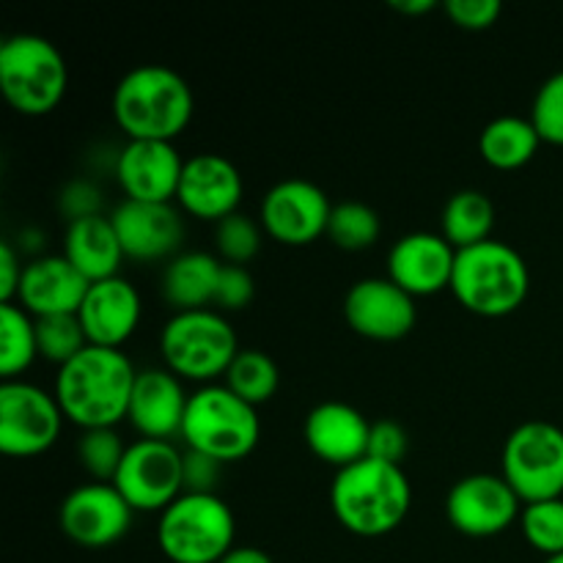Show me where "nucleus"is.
<instances>
[{
    "label": "nucleus",
    "instance_id": "obj_1",
    "mask_svg": "<svg viewBox=\"0 0 563 563\" xmlns=\"http://www.w3.org/2000/svg\"><path fill=\"white\" fill-rule=\"evenodd\" d=\"M137 372L130 357L110 346H86L55 377V399L71 423L86 429H115L130 412Z\"/></svg>",
    "mask_w": 563,
    "mask_h": 563
},
{
    "label": "nucleus",
    "instance_id": "obj_2",
    "mask_svg": "<svg viewBox=\"0 0 563 563\" xmlns=\"http://www.w3.org/2000/svg\"><path fill=\"white\" fill-rule=\"evenodd\" d=\"M412 487L401 465L366 456L341 467L330 484V509L350 533L379 539L405 522Z\"/></svg>",
    "mask_w": 563,
    "mask_h": 563
},
{
    "label": "nucleus",
    "instance_id": "obj_3",
    "mask_svg": "<svg viewBox=\"0 0 563 563\" xmlns=\"http://www.w3.org/2000/svg\"><path fill=\"white\" fill-rule=\"evenodd\" d=\"M192 108L196 99L185 77L163 64L135 66L113 91L115 124L130 141L174 143L190 124Z\"/></svg>",
    "mask_w": 563,
    "mask_h": 563
},
{
    "label": "nucleus",
    "instance_id": "obj_4",
    "mask_svg": "<svg viewBox=\"0 0 563 563\" xmlns=\"http://www.w3.org/2000/svg\"><path fill=\"white\" fill-rule=\"evenodd\" d=\"M531 273L517 247L487 240L456 251L451 291L462 308L484 319L509 317L526 302Z\"/></svg>",
    "mask_w": 563,
    "mask_h": 563
},
{
    "label": "nucleus",
    "instance_id": "obj_5",
    "mask_svg": "<svg viewBox=\"0 0 563 563\" xmlns=\"http://www.w3.org/2000/svg\"><path fill=\"white\" fill-rule=\"evenodd\" d=\"M181 440L190 451L212 456L218 462L245 460L262 438V421L256 407L225 385H201L187 401Z\"/></svg>",
    "mask_w": 563,
    "mask_h": 563
},
{
    "label": "nucleus",
    "instance_id": "obj_6",
    "mask_svg": "<svg viewBox=\"0 0 563 563\" xmlns=\"http://www.w3.org/2000/svg\"><path fill=\"white\" fill-rule=\"evenodd\" d=\"M236 537L234 511L218 493H181L159 511L157 544L170 563H218Z\"/></svg>",
    "mask_w": 563,
    "mask_h": 563
},
{
    "label": "nucleus",
    "instance_id": "obj_7",
    "mask_svg": "<svg viewBox=\"0 0 563 563\" xmlns=\"http://www.w3.org/2000/svg\"><path fill=\"white\" fill-rule=\"evenodd\" d=\"M69 86L60 49L38 33H14L0 44V91L22 115H47Z\"/></svg>",
    "mask_w": 563,
    "mask_h": 563
},
{
    "label": "nucleus",
    "instance_id": "obj_8",
    "mask_svg": "<svg viewBox=\"0 0 563 563\" xmlns=\"http://www.w3.org/2000/svg\"><path fill=\"white\" fill-rule=\"evenodd\" d=\"M159 352L170 372L179 379L212 385L225 377L231 361L240 352L234 328L218 308L176 311L159 333Z\"/></svg>",
    "mask_w": 563,
    "mask_h": 563
},
{
    "label": "nucleus",
    "instance_id": "obj_9",
    "mask_svg": "<svg viewBox=\"0 0 563 563\" xmlns=\"http://www.w3.org/2000/svg\"><path fill=\"white\" fill-rule=\"evenodd\" d=\"M500 476L522 504L563 498V429L550 421H526L506 438Z\"/></svg>",
    "mask_w": 563,
    "mask_h": 563
},
{
    "label": "nucleus",
    "instance_id": "obj_10",
    "mask_svg": "<svg viewBox=\"0 0 563 563\" xmlns=\"http://www.w3.org/2000/svg\"><path fill=\"white\" fill-rule=\"evenodd\" d=\"M55 394L25 379L0 383V451L9 456H38L55 445L64 427Z\"/></svg>",
    "mask_w": 563,
    "mask_h": 563
},
{
    "label": "nucleus",
    "instance_id": "obj_11",
    "mask_svg": "<svg viewBox=\"0 0 563 563\" xmlns=\"http://www.w3.org/2000/svg\"><path fill=\"white\" fill-rule=\"evenodd\" d=\"M135 511H165L185 493V451L170 440H135L113 478Z\"/></svg>",
    "mask_w": 563,
    "mask_h": 563
},
{
    "label": "nucleus",
    "instance_id": "obj_12",
    "mask_svg": "<svg viewBox=\"0 0 563 563\" xmlns=\"http://www.w3.org/2000/svg\"><path fill=\"white\" fill-rule=\"evenodd\" d=\"M522 515L520 495L504 476L473 473L460 478L445 498V517L462 537L489 539L515 526Z\"/></svg>",
    "mask_w": 563,
    "mask_h": 563
},
{
    "label": "nucleus",
    "instance_id": "obj_13",
    "mask_svg": "<svg viewBox=\"0 0 563 563\" xmlns=\"http://www.w3.org/2000/svg\"><path fill=\"white\" fill-rule=\"evenodd\" d=\"M135 509L113 484L91 482L71 489L58 509V526L75 544L88 550L110 548L130 533Z\"/></svg>",
    "mask_w": 563,
    "mask_h": 563
},
{
    "label": "nucleus",
    "instance_id": "obj_14",
    "mask_svg": "<svg viewBox=\"0 0 563 563\" xmlns=\"http://www.w3.org/2000/svg\"><path fill=\"white\" fill-rule=\"evenodd\" d=\"M333 203L308 179H284L262 201V229L280 245L302 247L328 234Z\"/></svg>",
    "mask_w": 563,
    "mask_h": 563
},
{
    "label": "nucleus",
    "instance_id": "obj_15",
    "mask_svg": "<svg viewBox=\"0 0 563 563\" xmlns=\"http://www.w3.org/2000/svg\"><path fill=\"white\" fill-rule=\"evenodd\" d=\"M346 324L372 341H399L416 328V297L390 278H363L344 297Z\"/></svg>",
    "mask_w": 563,
    "mask_h": 563
},
{
    "label": "nucleus",
    "instance_id": "obj_16",
    "mask_svg": "<svg viewBox=\"0 0 563 563\" xmlns=\"http://www.w3.org/2000/svg\"><path fill=\"white\" fill-rule=\"evenodd\" d=\"M126 258L157 262L179 256L185 240V223L174 203H148L124 198L110 214Z\"/></svg>",
    "mask_w": 563,
    "mask_h": 563
},
{
    "label": "nucleus",
    "instance_id": "obj_17",
    "mask_svg": "<svg viewBox=\"0 0 563 563\" xmlns=\"http://www.w3.org/2000/svg\"><path fill=\"white\" fill-rule=\"evenodd\" d=\"M242 192H245V181H242L240 168L223 154L201 152L185 159L176 201L192 218L220 223L236 212Z\"/></svg>",
    "mask_w": 563,
    "mask_h": 563
},
{
    "label": "nucleus",
    "instance_id": "obj_18",
    "mask_svg": "<svg viewBox=\"0 0 563 563\" xmlns=\"http://www.w3.org/2000/svg\"><path fill=\"white\" fill-rule=\"evenodd\" d=\"M181 170L185 159L168 141H130L115 157V176L132 201L170 203L179 192Z\"/></svg>",
    "mask_w": 563,
    "mask_h": 563
},
{
    "label": "nucleus",
    "instance_id": "obj_19",
    "mask_svg": "<svg viewBox=\"0 0 563 563\" xmlns=\"http://www.w3.org/2000/svg\"><path fill=\"white\" fill-rule=\"evenodd\" d=\"M456 247L434 231L405 234L388 253V278L412 297L451 289Z\"/></svg>",
    "mask_w": 563,
    "mask_h": 563
},
{
    "label": "nucleus",
    "instance_id": "obj_20",
    "mask_svg": "<svg viewBox=\"0 0 563 563\" xmlns=\"http://www.w3.org/2000/svg\"><path fill=\"white\" fill-rule=\"evenodd\" d=\"M302 438L313 456L341 471L368 456L372 421L346 401H322L306 416Z\"/></svg>",
    "mask_w": 563,
    "mask_h": 563
},
{
    "label": "nucleus",
    "instance_id": "obj_21",
    "mask_svg": "<svg viewBox=\"0 0 563 563\" xmlns=\"http://www.w3.org/2000/svg\"><path fill=\"white\" fill-rule=\"evenodd\" d=\"M88 289H91V280L66 256H36L22 269L16 302L33 319L77 313Z\"/></svg>",
    "mask_w": 563,
    "mask_h": 563
},
{
    "label": "nucleus",
    "instance_id": "obj_22",
    "mask_svg": "<svg viewBox=\"0 0 563 563\" xmlns=\"http://www.w3.org/2000/svg\"><path fill=\"white\" fill-rule=\"evenodd\" d=\"M141 313L143 302L137 289L126 278L115 275L91 284L77 317L86 330L88 344L121 350V344L137 330Z\"/></svg>",
    "mask_w": 563,
    "mask_h": 563
},
{
    "label": "nucleus",
    "instance_id": "obj_23",
    "mask_svg": "<svg viewBox=\"0 0 563 563\" xmlns=\"http://www.w3.org/2000/svg\"><path fill=\"white\" fill-rule=\"evenodd\" d=\"M187 401L190 396L170 368H143L137 372L126 418L141 438L170 440L181 434Z\"/></svg>",
    "mask_w": 563,
    "mask_h": 563
},
{
    "label": "nucleus",
    "instance_id": "obj_24",
    "mask_svg": "<svg viewBox=\"0 0 563 563\" xmlns=\"http://www.w3.org/2000/svg\"><path fill=\"white\" fill-rule=\"evenodd\" d=\"M64 256L86 275L91 284L104 278H115L124 256L115 225L108 214L71 220L64 234Z\"/></svg>",
    "mask_w": 563,
    "mask_h": 563
},
{
    "label": "nucleus",
    "instance_id": "obj_25",
    "mask_svg": "<svg viewBox=\"0 0 563 563\" xmlns=\"http://www.w3.org/2000/svg\"><path fill=\"white\" fill-rule=\"evenodd\" d=\"M220 258L207 251H187L170 258L163 273V297L176 311L214 308L220 280Z\"/></svg>",
    "mask_w": 563,
    "mask_h": 563
},
{
    "label": "nucleus",
    "instance_id": "obj_26",
    "mask_svg": "<svg viewBox=\"0 0 563 563\" xmlns=\"http://www.w3.org/2000/svg\"><path fill=\"white\" fill-rule=\"evenodd\" d=\"M542 146L537 126L526 115H498L478 135V152L484 163L498 170L522 168Z\"/></svg>",
    "mask_w": 563,
    "mask_h": 563
},
{
    "label": "nucleus",
    "instance_id": "obj_27",
    "mask_svg": "<svg viewBox=\"0 0 563 563\" xmlns=\"http://www.w3.org/2000/svg\"><path fill=\"white\" fill-rule=\"evenodd\" d=\"M440 225H443V236L456 251L473 247L478 242L493 240L495 207L487 192L460 190L445 201Z\"/></svg>",
    "mask_w": 563,
    "mask_h": 563
},
{
    "label": "nucleus",
    "instance_id": "obj_28",
    "mask_svg": "<svg viewBox=\"0 0 563 563\" xmlns=\"http://www.w3.org/2000/svg\"><path fill=\"white\" fill-rule=\"evenodd\" d=\"M38 355L36 319L20 302H0V377L20 379Z\"/></svg>",
    "mask_w": 563,
    "mask_h": 563
},
{
    "label": "nucleus",
    "instance_id": "obj_29",
    "mask_svg": "<svg viewBox=\"0 0 563 563\" xmlns=\"http://www.w3.org/2000/svg\"><path fill=\"white\" fill-rule=\"evenodd\" d=\"M225 388L234 390L247 405L258 407L275 396L280 385V372L273 357L262 350H240L225 372Z\"/></svg>",
    "mask_w": 563,
    "mask_h": 563
},
{
    "label": "nucleus",
    "instance_id": "obj_30",
    "mask_svg": "<svg viewBox=\"0 0 563 563\" xmlns=\"http://www.w3.org/2000/svg\"><path fill=\"white\" fill-rule=\"evenodd\" d=\"M379 231H383V223H379V214L374 212L368 203L363 201H341L333 203V212H330L328 234L330 242L341 251H366L374 242L379 240Z\"/></svg>",
    "mask_w": 563,
    "mask_h": 563
},
{
    "label": "nucleus",
    "instance_id": "obj_31",
    "mask_svg": "<svg viewBox=\"0 0 563 563\" xmlns=\"http://www.w3.org/2000/svg\"><path fill=\"white\" fill-rule=\"evenodd\" d=\"M36 341L38 355L58 363V368L66 366L71 357L80 355L86 346H91L77 313H58V317L36 319Z\"/></svg>",
    "mask_w": 563,
    "mask_h": 563
},
{
    "label": "nucleus",
    "instance_id": "obj_32",
    "mask_svg": "<svg viewBox=\"0 0 563 563\" xmlns=\"http://www.w3.org/2000/svg\"><path fill=\"white\" fill-rule=\"evenodd\" d=\"M124 454L126 445L121 443L115 429H86L77 440V460L93 482L113 484Z\"/></svg>",
    "mask_w": 563,
    "mask_h": 563
},
{
    "label": "nucleus",
    "instance_id": "obj_33",
    "mask_svg": "<svg viewBox=\"0 0 563 563\" xmlns=\"http://www.w3.org/2000/svg\"><path fill=\"white\" fill-rule=\"evenodd\" d=\"M520 528L526 542L544 559L563 553V498L526 504L520 515Z\"/></svg>",
    "mask_w": 563,
    "mask_h": 563
},
{
    "label": "nucleus",
    "instance_id": "obj_34",
    "mask_svg": "<svg viewBox=\"0 0 563 563\" xmlns=\"http://www.w3.org/2000/svg\"><path fill=\"white\" fill-rule=\"evenodd\" d=\"M214 251L220 253L225 264L245 267L262 251V223L242 212L229 214L220 223H214Z\"/></svg>",
    "mask_w": 563,
    "mask_h": 563
},
{
    "label": "nucleus",
    "instance_id": "obj_35",
    "mask_svg": "<svg viewBox=\"0 0 563 563\" xmlns=\"http://www.w3.org/2000/svg\"><path fill=\"white\" fill-rule=\"evenodd\" d=\"M528 119L537 126L542 143L563 146V69L539 86Z\"/></svg>",
    "mask_w": 563,
    "mask_h": 563
},
{
    "label": "nucleus",
    "instance_id": "obj_36",
    "mask_svg": "<svg viewBox=\"0 0 563 563\" xmlns=\"http://www.w3.org/2000/svg\"><path fill=\"white\" fill-rule=\"evenodd\" d=\"M253 295H256L253 275L240 264H223L218 291H214V308L218 311H242V308L251 306Z\"/></svg>",
    "mask_w": 563,
    "mask_h": 563
},
{
    "label": "nucleus",
    "instance_id": "obj_37",
    "mask_svg": "<svg viewBox=\"0 0 563 563\" xmlns=\"http://www.w3.org/2000/svg\"><path fill=\"white\" fill-rule=\"evenodd\" d=\"M445 14L465 31H487L498 22L504 3L500 0H445Z\"/></svg>",
    "mask_w": 563,
    "mask_h": 563
},
{
    "label": "nucleus",
    "instance_id": "obj_38",
    "mask_svg": "<svg viewBox=\"0 0 563 563\" xmlns=\"http://www.w3.org/2000/svg\"><path fill=\"white\" fill-rule=\"evenodd\" d=\"M407 454V432L401 423L390 418H379L372 423V438H368V456L399 465Z\"/></svg>",
    "mask_w": 563,
    "mask_h": 563
},
{
    "label": "nucleus",
    "instance_id": "obj_39",
    "mask_svg": "<svg viewBox=\"0 0 563 563\" xmlns=\"http://www.w3.org/2000/svg\"><path fill=\"white\" fill-rule=\"evenodd\" d=\"M60 212L71 220L91 218V214H102V192L93 181L77 179L60 190Z\"/></svg>",
    "mask_w": 563,
    "mask_h": 563
},
{
    "label": "nucleus",
    "instance_id": "obj_40",
    "mask_svg": "<svg viewBox=\"0 0 563 563\" xmlns=\"http://www.w3.org/2000/svg\"><path fill=\"white\" fill-rule=\"evenodd\" d=\"M223 473V462L201 454V451H185V493L212 495Z\"/></svg>",
    "mask_w": 563,
    "mask_h": 563
},
{
    "label": "nucleus",
    "instance_id": "obj_41",
    "mask_svg": "<svg viewBox=\"0 0 563 563\" xmlns=\"http://www.w3.org/2000/svg\"><path fill=\"white\" fill-rule=\"evenodd\" d=\"M22 264L9 240L0 242V302H14L22 280Z\"/></svg>",
    "mask_w": 563,
    "mask_h": 563
},
{
    "label": "nucleus",
    "instance_id": "obj_42",
    "mask_svg": "<svg viewBox=\"0 0 563 563\" xmlns=\"http://www.w3.org/2000/svg\"><path fill=\"white\" fill-rule=\"evenodd\" d=\"M218 563H275L269 559L264 550L258 548H251V544H245V548H234L229 555H223Z\"/></svg>",
    "mask_w": 563,
    "mask_h": 563
},
{
    "label": "nucleus",
    "instance_id": "obj_43",
    "mask_svg": "<svg viewBox=\"0 0 563 563\" xmlns=\"http://www.w3.org/2000/svg\"><path fill=\"white\" fill-rule=\"evenodd\" d=\"M390 9L401 14H427L438 9V0H390Z\"/></svg>",
    "mask_w": 563,
    "mask_h": 563
},
{
    "label": "nucleus",
    "instance_id": "obj_44",
    "mask_svg": "<svg viewBox=\"0 0 563 563\" xmlns=\"http://www.w3.org/2000/svg\"><path fill=\"white\" fill-rule=\"evenodd\" d=\"M544 563H563V553L553 555V559H544Z\"/></svg>",
    "mask_w": 563,
    "mask_h": 563
}]
</instances>
